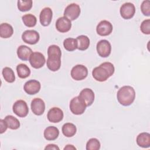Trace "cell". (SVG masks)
Here are the masks:
<instances>
[{
  "label": "cell",
  "instance_id": "cell-24",
  "mask_svg": "<svg viewBox=\"0 0 150 150\" xmlns=\"http://www.w3.org/2000/svg\"><path fill=\"white\" fill-rule=\"evenodd\" d=\"M77 48L80 50H85L89 47L90 42L89 38L86 35H80L76 38Z\"/></svg>",
  "mask_w": 150,
  "mask_h": 150
},
{
  "label": "cell",
  "instance_id": "cell-22",
  "mask_svg": "<svg viewBox=\"0 0 150 150\" xmlns=\"http://www.w3.org/2000/svg\"><path fill=\"white\" fill-rule=\"evenodd\" d=\"M13 33L12 26L8 23H2L0 25V36L2 38H9Z\"/></svg>",
  "mask_w": 150,
  "mask_h": 150
},
{
  "label": "cell",
  "instance_id": "cell-9",
  "mask_svg": "<svg viewBox=\"0 0 150 150\" xmlns=\"http://www.w3.org/2000/svg\"><path fill=\"white\" fill-rule=\"evenodd\" d=\"M29 60L31 66L35 69L41 68L44 66L46 62L44 55L38 52H33L30 55Z\"/></svg>",
  "mask_w": 150,
  "mask_h": 150
},
{
  "label": "cell",
  "instance_id": "cell-34",
  "mask_svg": "<svg viewBox=\"0 0 150 150\" xmlns=\"http://www.w3.org/2000/svg\"><path fill=\"white\" fill-rule=\"evenodd\" d=\"M0 126H1L0 133L3 134L4 132H5L6 131V129L8 128L6 123L4 120H2V119L0 120Z\"/></svg>",
  "mask_w": 150,
  "mask_h": 150
},
{
  "label": "cell",
  "instance_id": "cell-28",
  "mask_svg": "<svg viewBox=\"0 0 150 150\" xmlns=\"http://www.w3.org/2000/svg\"><path fill=\"white\" fill-rule=\"evenodd\" d=\"M63 46L64 49L69 52L75 50L77 48V42L76 39L69 38L63 41Z\"/></svg>",
  "mask_w": 150,
  "mask_h": 150
},
{
  "label": "cell",
  "instance_id": "cell-26",
  "mask_svg": "<svg viewBox=\"0 0 150 150\" xmlns=\"http://www.w3.org/2000/svg\"><path fill=\"white\" fill-rule=\"evenodd\" d=\"M4 120L6 123L8 128L11 129H17L20 127V122L19 120L16 117L11 115H6L5 117Z\"/></svg>",
  "mask_w": 150,
  "mask_h": 150
},
{
  "label": "cell",
  "instance_id": "cell-14",
  "mask_svg": "<svg viewBox=\"0 0 150 150\" xmlns=\"http://www.w3.org/2000/svg\"><path fill=\"white\" fill-rule=\"evenodd\" d=\"M41 85L36 80H30L26 81L23 86L24 91L29 95H34L38 93L40 90Z\"/></svg>",
  "mask_w": 150,
  "mask_h": 150
},
{
  "label": "cell",
  "instance_id": "cell-15",
  "mask_svg": "<svg viewBox=\"0 0 150 150\" xmlns=\"http://www.w3.org/2000/svg\"><path fill=\"white\" fill-rule=\"evenodd\" d=\"M47 117L50 122L57 123L63 120V112L58 107H53L49 110Z\"/></svg>",
  "mask_w": 150,
  "mask_h": 150
},
{
  "label": "cell",
  "instance_id": "cell-20",
  "mask_svg": "<svg viewBox=\"0 0 150 150\" xmlns=\"http://www.w3.org/2000/svg\"><path fill=\"white\" fill-rule=\"evenodd\" d=\"M59 135V129L54 126H49L46 128L44 131L43 135L47 141H54L56 139Z\"/></svg>",
  "mask_w": 150,
  "mask_h": 150
},
{
  "label": "cell",
  "instance_id": "cell-12",
  "mask_svg": "<svg viewBox=\"0 0 150 150\" xmlns=\"http://www.w3.org/2000/svg\"><path fill=\"white\" fill-rule=\"evenodd\" d=\"M79 97L85 104L86 107H88L93 103L95 96L94 91L91 89L86 88L80 91Z\"/></svg>",
  "mask_w": 150,
  "mask_h": 150
},
{
  "label": "cell",
  "instance_id": "cell-10",
  "mask_svg": "<svg viewBox=\"0 0 150 150\" xmlns=\"http://www.w3.org/2000/svg\"><path fill=\"white\" fill-rule=\"evenodd\" d=\"M120 15L124 19H131L135 13V7L131 2H126L121 5L120 9Z\"/></svg>",
  "mask_w": 150,
  "mask_h": 150
},
{
  "label": "cell",
  "instance_id": "cell-1",
  "mask_svg": "<svg viewBox=\"0 0 150 150\" xmlns=\"http://www.w3.org/2000/svg\"><path fill=\"white\" fill-rule=\"evenodd\" d=\"M47 68L52 71H57L61 66L62 52L60 47L56 45H50L47 49Z\"/></svg>",
  "mask_w": 150,
  "mask_h": 150
},
{
  "label": "cell",
  "instance_id": "cell-33",
  "mask_svg": "<svg viewBox=\"0 0 150 150\" xmlns=\"http://www.w3.org/2000/svg\"><path fill=\"white\" fill-rule=\"evenodd\" d=\"M141 31L146 35L150 34V19H145L144 20L141 24L140 26Z\"/></svg>",
  "mask_w": 150,
  "mask_h": 150
},
{
  "label": "cell",
  "instance_id": "cell-5",
  "mask_svg": "<svg viewBox=\"0 0 150 150\" xmlns=\"http://www.w3.org/2000/svg\"><path fill=\"white\" fill-rule=\"evenodd\" d=\"M13 112L18 117H25L29 112V108L27 103L22 100H19L15 102L12 107Z\"/></svg>",
  "mask_w": 150,
  "mask_h": 150
},
{
  "label": "cell",
  "instance_id": "cell-13",
  "mask_svg": "<svg viewBox=\"0 0 150 150\" xmlns=\"http://www.w3.org/2000/svg\"><path fill=\"white\" fill-rule=\"evenodd\" d=\"M112 29L113 27L112 24L106 20L100 21L96 28L97 33L98 35L102 36H105L110 35Z\"/></svg>",
  "mask_w": 150,
  "mask_h": 150
},
{
  "label": "cell",
  "instance_id": "cell-21",
  "mask_svg": "<svg viewBox=\"0 0 150 150\" xmlns=\"http://www.w3.org/2000/svg\"><path fill=\"white\" fill-rule=\"evenodd\" d=\"M137 144L142 148H147L150 146V134L148 132L139 134L136 139Z\"/></svg>",
  "mask_w": 150,
  "mask_h": 150
},
{
  "label": "cell",
  "instance_id": "cell-16",
  "mask_svg": "<svg viewBox=\"0 0 150 150\" xmlns=\"http://www.w3.org/2000/svg\"><path fill=\"white\" fill-rule=\"evenodd\" d=\"M32 111L36 115H42L45 110V104L43 100L39 98L33 99L30 104Z\"/></svg>",
  "mask_w": 150,
  "mask_h": 150
},
{
  "label": "cell",
  "instance_id": "cell-11",
  "mask_svg": "<svg viewBox=\"0 0 150 150\" xmlns=\"http://www.w3.org/2000/svg\"><path fill=\"white\" fill-rule=\"evenodd\" d=\"M23 41L29 45L37 43L40 39L39 33L35 30H26L22 35Z\"/></svg>",
  "mask_w": 150,
  "mask_h": 150
},
{
  "label": "cell",
  "instance_id": "cell-25",
  "mask_svg": "<svg viewBox=\"0 0 150 150\" xmlns=\"http://www.w3.org/2000/svg\"><path fill=\"white\" fill-rule=\"evenodd\" d=\"M16 71L18 76L21 79H25L30 74V70L29 67L25 64L21 63L16 66Z\"/></svg>",
  "mask_w": 150,
  "mask_h": 150
},
{
  "label": "cell",
  "instance_id": "cell-19",
  "mask_svg": "<svg viewBox=\"0 0 150 150\" xmlns=\"http://www.w3.org/2000/svg\"><path fill=\"white\" fill-rule=\"evenodd\" d=\"M16 53L19 59L26 61L29 59V57L33 52L32 49L28 46L26 45H21L18 47Z\"/></svg>",
  "mask_w": 150,
  "mask_h": 150
},
{
  "label": "cell",
  "instance_id": "cell-30",
  "mask_svg": "<svg viewBox=\"0 0 150 150\" xmlns=\"http://www.w3.org/2000/svg\"><path fill=\"white\" fill-rule=\"evenodd\" d=\"M33 2L31 0L28 1H18L17 6L18 9L21 12H26L29 11L32 7Z\"/></svg>",
  "mask_w": 150,
  "mask_h": 150
},
{
  "label": "cell",
  "instance_id": "cell-32",
  "mask_svg": "<svg viewBox=\"0 0 150 150\" xmlns=\"http://www.w3.org/2000/svg\"><path fill=\"white\" fill-rule=\"evenodd\" d=\"M141 10L144 15L150 16V1L148 0L144 1L141 5Z\"/></svg>",
  "mask_w": 150,
  "mask_h": 150
},
{
  "label": "cell",
  "instance_id": "cell-2",
  "mask_svg": "<svg viewBox=\"0 0 150 150\" xmlns=\"http://www.w3.org/2000/svg\"><path fill=\"white\" fill-rule=\"evenodd\" d=\"M115 71V68L112 63L110 62H104L99 66L96 67L92 71L93 78L100 82L106 81L111 76Z\"/></svg>",
  "mask_w": 150,
  "mask_h": 150
},
{
  "label": "cell",
  "instance_id": "cell-31",
  "mask_svg": "<svg viewBox=\"0 0 150 150\" xmlns=\"http://www.w3.org/2000/svg\"><path fill=\"white\" fill-rule=\"evenodd\" d=\"M100 141L95 138L90 139L86 144L87 150H98L100 148Z\"/></svg>",
  "mask_w": 150,
  "mask_h": 150
},
{
  "label": "cell",
  "instance_id": "cell-27",
  "mask_svg": "<svg viewBox=\"0 0 150 150\" xmlns=\"http://www.w3.org/2000/svg\"><path fill=\"white\" fill-rule=\"evenodd\" d=\"M2 74L3 75V77L5 81H6L8 83H13L15 80V76L13 70L9 67H5L3 69Z\"/></svg>",
  "mask_w": 150,
  "mask_h": 150
},
{
  "label": "cell",
  "instance_id": "cell-8",
  "mask_svg": "<svg viewBox=\"0 0 150 150\" xmlns=\"http://www.w3.org/2000/svg\"><path fill=\"white\" fill-rule=\"evenodd\" d=\"M97 52L101 57H107L111 52V45L110 43L105 39L100 40L96 46Z\"/></svg>",
  "mask_w": 150,
  "mask_h": 150
},
{
  "label": "cell",
  "instance_id": "cell-17",
  "mask_svg": "<svg viewBox=\"0 0 150 150\" xmlns=\"http://www.w3.org/2000/svg\"><path fill=\"white\" fill-rule=\"evenodd\" d=\"M71 28V21L65 16L60 17L57 19L56 22V29L61 33L69 32Z\"/></svg>",
  "mask_w": 150,
  "mask_h": 150
},
{
  "label": "cell",
  "instance_id": "cell-36",
  "mask_svg": "<svg viewBox=\"0 0 150 150\" xmlns=\"http://www.w3.org/2000/svg\"><path fill=\"white\" fill-rule=\"evenodd\" d=\"M64 149H69V150H71V149H76V148H75L73 145H67L64 148Z\"/></svg>",
  "mask_w": 150,
  "mask_h": 150
},
{
  "label": "cell",
  "instance_id": "cell-4",
  "mask_svg": "<svg viewBox=\"0 0 150 150\" xmlns=\"http://www.w3.org/2000/svg\"><path fill=\"white\" fill-rule=\"evenodd\" d=\"M71 112L75 115H81L83 114L86 110V105L80 99L79 96L73 98L69 104Z\"/></svg>",
  "mask_w": 150,
  "mask_h": 150
},
{
  "label": "cell",
  "instance_id": "cell-6",
  "mask_svg": "<svg viewBox=\"0 0 150 150\" xmlns=\"http://www.w3.org/2000/svg\"><path fill=\"white\" fill-rule=\"evenodd\" d=\"M80 12V6L77 4L72 3L66 7L64 11V16L70 21H74L79 16Z\"/></svg>",
  "mask_w": 150,
  "mask_h": 150
},
{
  "label": "cell",
  "instance_id": "cell-18",
  "mask_svg": "<svg viewBox=\"0 0 150 150\" xmlns=\"http://www.w3.org/2000/svg\"><path fill=\"white\" fill-rule=\"evenodd\" d=\"M53 16L52 10L49 8L46 7L43 8L40 13L39 20L41 25L43 26H47L50 25Z\"/></svg>",
  "mask_w": 150,
  "mask_h": 150
},
{
  "label": "cell",
  "instance_id": "cell-29",
  "mask_svg": "<svg viewBox=\"0 0 150 150\" xmlns=\"http://www.w3.org/2000/svg\"><path fill=\"white\" fill-rule=\"evenodd\" d=\"M22 19L25 25L29 28L35 26L37 22V19L36 16L31 13L24 15L22 17Z\"/></svg>",
  "mask_w": 150,
  "mask_h": 150
},
{
  "label": "cell",
  "instance_id": "cell-35",
  "mask_svg": "<svg viewBox=\"0 0 150 150\" xmlns=\"http://www.w3.org/2000/svg\"><path fill=\"white\" fill-rule=\"evenodd\" d=\"M45 149H54V150H56V149H59V148L58 146H57L56 145L54 144H48L47 145H46L45 148Z\"/></svg>",
  "mask_w": 150,
  "mask_h": 150
},
{
  "label": "cell",
  "instance_id": "cell-3",
  "mask_svg": "<svg viewBox=\"0 0 150 150\" xmlns=\"http://www.w3.org/2000/svg\"><path fill=\"white\" fill-rule=\"evenodd\" d=\"M117 98L120 104L124 106L130 105L135 98V90L129 86H122L117 91Z\"/></svg>",
  "mask_w": 150,
  "mask_h": 150
},
{
  "label": "cell",
  "instance_id": "cell-7",
  "mask_svg": "<svg viewBox=\"0 0 150 150\" xmlns=\"http://www.w3.org/2000/svg\"><path fill=\"white\" fill-rule=\"evenodd\" d=\"M88 75L87 68L82 64H77L71 70V77L77 81L82 80L86 78Z\"/></svg>",
  "mask_w": 150,
  "mask_h": 150
},
{
  "label": "cell",
  "instance_id": "cell-23",
  "mask_svg": "<svg viewBox=\"0 0 150 150\" xmlns=\"http://www.w3.org/2000/svg\"><path fill=\"white\" fill-rule=\"evenodd\" d=\"M76 127L72 123H65L62 127V132L66 137H71L74 136L76 134Z\"/></svg>",
  "mask_w": 150,
  "mask_h": 150
}]
</instances>
